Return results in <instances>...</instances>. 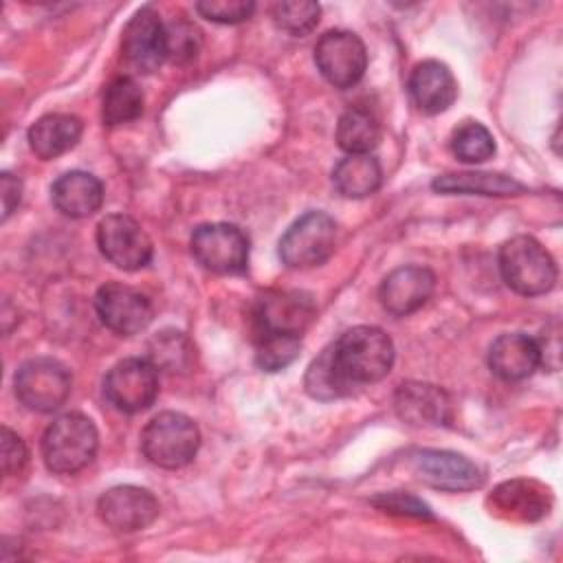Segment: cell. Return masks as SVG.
I'll use <instances>...</instances> for the list:
<instances>
[{
    "instance_id": "obj_30",
    "label": "cell",
    "mask_w": 563,
    "mask_h": 563,
    "mask_svg": "<svg viewBox=\"0 0 563 563\" xmlns=\"http://www.w3.org/2000/svg\"><path fill=\"white\" fill-rule=\"evenodd\" d=\"M495 504L499 510H508L512 517L521 519H539L545 512V501L541 490H532L526 482H506L501 484L495 495Z\"/></svg>"
},
{
    "instance_id": "obj_2",
    "label": "cell",
    "mask_w": 563,
    "mask_h": 563,
    "mask_svg": "<svg viewBox=\"0 0 563 563\" xmlns=\"http://www.w3.org/2000/svg\"><path fill=\"white\" fill-rule=\"evenodd\" d=\"M97 446V427L88 416L79 411L55 418L42 435L44 464L48 471L59 475H73L86 468L95 460Z\"/></svg>"
},
{
    "instance_id": "obj_35",
    "label": "cell",
    "mask_w": 563,
    "mask_h": 563,
    "mask_svg": "<svg viewBox=\"0 0 563 563\" xmlns=\"http://www.w3.org/2000/svg\"><path fill=\"white\" fill-rule=\"evenodd\" d=\"M26 446L18 433H13L9 427H2V473L15 475L26 464Z\"/></svg>"
},
{
    "instance_id": "obj_8",
    "label": "cell",
    "mask_w": 563,
    "mask_h": 563,
    "mask_svg": "<svg viewBox=\"0 0 563 563\" xmlns=\"http://www.w3.org/2000/svg\"><path fill=\"white\" fill-rule=\"evenodd\" d=\"M97 246L101 255L121 271H139L147 266L154 253L150 235L125 213H110L99 222Z\"/></svg>"
},
{
    "instance_id": "obj_20",
    "label": "cell",
    "mask_w": 563,
    "mask_h": 563,
    "mask_svg": "<svg viewBox=\"0 0 563 563\" xmlns=\"http://www.w3.org/2000/svg\"><path fill=\"white\" fill-rule=\"evenodd\" d=\"M51 200L66 218H88L103 202V185L88 172H66L53 183Z\"/></svg>"
},
{
    "instance_id": "obj_27",
    "label": "cell",
    "mask_w": 563,
    "mask_h": 563,
    "mask_svg": "<svg viewBox=\"0 0 563 563\" xmlns=\"http://www.w3.org/2000/svg\"><path fill=\"white\" fill-rule=\"evenodd\" d=\"M194 356V347L183 332L163 330L147 343V361L163 372L187 369Z\"/></svg>"
},
{
    "instance_id": "obj_4",
    "label": "cell",
    "mask_w": 563,
    "mask_h": 563,
    "mask_svg": "<svg viewBox=\"0 0 563 563\" xmlns=\"http://www.w3.org/2000/svg\"><path fill=\"white\" fill-rule=\"evenodd\" d=\"M200 446L198 424L178 411H163L154 416L143 433V455L161 468H180L189 464Z\"/></svg>"
},
{
    "instance_id": "obj_12",
    "label": "cell",
    "mask_w": 563,
    "mask_h": 563,
    "mask_svg": "<svg viewBox=\"0 0 563 563\" xmlns=\"http://www.w3.org/2000/svg\"><path fill=\"white\" fill-rule=\"evenodd\" d=\"M95 310L101 323L121 336L145 330L154 317L150 299L141 290L119 282H108L97 290Z\"/></svg>"
},
{
    "instance_id": "obj_28",
    "label": "cell",
    "mask_w": 563,
    "mask_h": 563,
    "mask_svg": "<svg viewBox=\"0 0 563 563\" xmlns=\"http://www.w3.org/2000/svg\"><path fill=\"white\" fill-rule=\"evenodd\" d=\"M451 152L462 163H484L495 154V139L486 125L477 121L460 123L451 134Z\"/></svg>"
},
{
    "instance_id": "obj_6",
    "label": "cell",
    "mask_w": 563,
    "mask_h": 563,
    "mask_svg": "<svg viewBox=\"0 0 563 563\" xmlns=\"http://www.w3.org/2000/svg\"><path fill=\"white\" fill-rule=\"evenodd\" d=\"M189 249L194 260L218 275H235L249 266V238L229 222H209L194 229Z\"/></svg>"
},
{
    "instance_id": "obj_5",
    "label": "cell",
    "mask_w": 563,
    "mask_h": 563,
    "mask_svg": "<svg viewBox=\"0 0 563 563\" xmlns=\"http://www.w3.org/2000/svg\"><path fill=\"white\" fill-rule=\"evenodd\" d=\"M336 244V222L323 211H308L279 240V257L288 268L323 264Z\"/></svg>"
},
{
    "instance_id": "obj_24",
    "label": "cell",
    "mask_w": 563,
    "mask_h": 563,
    "mask_svg": "<svg viewBox=\"0 0 563 563\" xmlns=\"http://www.w3.org/2000/svg\"><path fill=\"white\" fill-rule=\"evenodd\" d=\"M380 141V123L369 108L350 106L336 123V143L347 154H369Z\"/></svg>"
},
{
    "instance_id": "obj_10",
    "label": "cell",
    "mask_w": 563,
    "mask_h": 563,
    "mask_svg": "<svg viewBox=\"0 0 563 563\" xmlns=\"http://www.w3.org/2000/svg\"><path fill=\"white\" fill-rule=\"evenodd\" d=\"M314 64L336 88H352L367 68L363 40L352 31H328L314 44Z\"/></svg>"
},
{
    "instance_id": "obj_31",
    "label": "cell",
    "mask_w": 563,
    "mask_h": 563,
    "mask_svg": "<svg viewBox=\"0 0 563 563\" xmlns=\"http://www.w3.org/2000/svg\"><path fill=\"white\" fill-rule=\"evenodd\" d=\"M321 7L310 0H292L279 2L273 7L275 24L290 35H306L319 24Z\"/></svg>"
},
{
    "instance_id": "obj_11",
    "label": "cell",
    "mask_w": 563,
    "mask_h": 563,
    "mask_svg": "<svg viewBox=\"0 0 563 563\" xmlns=\"http://www.w3.org/2000/svg\"><path fill=\"white\" fill-rule=\"evenodd\" d=\"M317 317L312 297L303 290H266L255 299L253 319L260 332L301 336Z\"/></svg>"
},
{
    "instance_id": "obj_17",
    "label": "cell",
    "mask_w": 563,
    "mask_h": 563,
    "mask_svg": "<svg viewBox=\"0 0 563 563\" xmlns=\"http://www.w3.org/2000/svg\"><path fill=\"white\" fill-rule=\"evenodd\" d=\"M394 407L398 418L411 427L446 424L451 420L446 391L429 383H402L394 394Z\"/></svg>"
},
{
    "instance_id": "obj_36",
    "label": "cell",
    "mask_w": 563,
    "mask_h": 563,
    "mask_svg": "<svg viewBox=\"0 0 563 563\" xmlns=\"http://www.w3.org/2000/svg\"><path fill=\"white\" fill-rule=\"evenodd\" d=\"M0 191H2V220H7L22 198V183L9 172L0 174Z\"/></svg>"
},
{
    "instance_id": "obj_13",
    "label": "cell",
    "mask_w": 563,
    "mask_h": 563,
    "mask_svg": "<svg viewBox=\"0 0 563 563\" xmlns=\"http://www.w3.org/2000/svg\"><path fill=\"white\" fill-rule=\"evenodd\" d=\"M121 48L125 62L139 73H154L167 59L165 22L152 7L139 9L123 29Z\"/></svg>"
},
{
    "instance_id": "obj_29",
    "label": "cell",
    "mask_w": 563,
    "mask_h": 563,
    "mask_svg": "<svg viewBox=\"0 0 563 563\" xmlns=\"http://www.w3.org/2000/svg\"><path fill=\"white\" fill-rule=\"evenodd\" d=\"M301 350V336L282 332H260L255 347V363L264 372H279L288 367Z\"/></svg>"
},
{
    "instance_id": "obj_1",
    "label": "cell",
    "mask_w": 563,
    "mask_h": 563,
    "mask_svg": "<svg viewBox=\"0 0 563 563\" xmlns=\"http://www.w3.org/2000/svg\"><path fill=\"white\" fill-rule=\"evenodd\" d=\"M330 345L334 363L352 389L383 380L394 365V343L376 325L350 328Z\"/></svg>"
},
{
    "instance_id": "obj_9",
    "label": "cell",
    "mask_w": 563,
    "mask_h": 563,
    "mask_svg": "<svg viewBox=\"0 0 563 563\" xmlns=\"http://www.w3.org/2000/svg\"><path fill=\"white\" fill-rule=\"evenodd\" d=\"M103 394L119 411H143L158 396V369L147 358H123L106 374Z\"/></svg>"
},
{
    "instance_id": "obj_3",
    "label": "cell",
    "mask_w": 563,
    "mask_h": 563,
    "mask_svg": "<svg viewBox=\"0 0 563 563\" xmlns=\"http://www.w3.org/2000/svg\"><path fill=\"white\" fill-rule=\"evenodd\" d=\"M499 273L508 288L519 295L537 297L552 290L556 264L541 242L530 235H515L499 246Z\"/></svg>"
},
{
    "instance_id": "obj_18",
    "label": "cell",
    "mask_w": 563,
    "mask_h": 563,
    "mask_svg": "<svg viewBox=\"0 0 563 563\" xmlns=\"http://www.w3.org/2000/svg\"><path fill=\"white\" fill-rule=\"evenodd\" d=\"M409 95L424 114H440L453 106L457 81L444 62L424 59L409 75Z\"/></svg>"
},
{
    "instance_id": "obj_34",
    "label": "cell",
    "mask_w": 563,
    "mask_h": 563,
    "mask_svg": "<svg viewBox=\"0 0 563 563\" xmlns=\"http://www.w3.org/2000/svg\"><path fill=\"white\" fill-rule=\"evenodd\" d=\"M374 504L383 508L385 512H398V515H411V517H431V510L424 501L409 493H385L374 497Z\"/></svg>"
},
{
    "instance_id": "obj_14",
    "label": "cell",
    "mask_w": 563,
    "mask_h": 563,
    "mask_svg": "<svg viewBox=\"0 0 563 563\" xmlns=\"http://www.w3.org/2000/svg\"><path fill=\"white\" fill-rule=\"evenodd\" d=\"M158 499L141 486L123 484L106 490L97 501L99 519L114 532H136L158 517Z\"/></svg>"
},
{
    "instance_id": "obj_19",
    "label": "cell",
    "mask_w": 563,
    "mask_h": 563,
    "mask_svg": "<svg viewBox=\"0 0 563 563\" xmlns=\"http://www.w3.org/2000/svg\"><path fill=\"white\" fill-rule=\"evenodd\" d=\"M488 365L504 380H523L541 365L537 341L523 332L499 334L490 343Z\"/></svg>"
},
{
    "instance_id": "obj_25",
    "label": "cell",
    "mask_w": 563,
    "mask_h": 563,
    "mask_svg": "<svg viewBox=\"0 0 563 563\" xmlns=\"http://www.w3.org/2000/svg\"><path fill=\"white\" fill-rule=\"evenodd\" d=\"M143 90L132 77H114L103 92L101 119L106 125H123L143 114Z\"/></svg>"
},
{
    "instance_id": "obj_7",
    "label": "cell",
    "mask_w": 563,
    "mask_h": 563,
    "mask_svg": "<svg viewBox=\"0 0 563 563\" xmlns=\"http://www.w3.org/2000/svg\"><path fill=\"white\" fill-rule=\"evenodd\" d=\"M13 385L18 400L26 409L48 413L66 402L73 387V378L66 365H62L59 361L37 356L20 365Z\"/></svg>"
},
{
    "instance_id": "obj_21",
    "label": "cell",
    "mask_w": 563,
    "mask_h": 563,
    "mask_svg": "<svg viewBox=\"0 0 563 563\" xmlns=\"http://www.w3.org/2000/svg\"><path fill=\"white\" fill-rule=\"evenodd\" d=\"M84 125L75 114H44L29 128V147L42 161L57 158L73 150L81 139Z\"/></svg>"
},
{
    "instance_id": "obj_16",
    "label": "cell",
    "mask_w": 563,
    "mask_h": 563,
    "mask_svg": "<svg viewBox=\"0 0 563 563\" xmlns=\"http://www.w3.org/2000/svg\"><path fill=\"white\" fill-rule=\"evenodd\" d=\"M435 275L424 266H400L391 271L380 288L378 299L394 317H407L420 310L433 295Z\"/></svg>"
},
{
    "instance_id": "obj_33",
    "label": "cell",
    "mask_w": 563,
    "mask_h": 563,
    "mask_svg": "<svg viewBox=\"0 0 563 563\" xmlns=\"http://www.w3.org/2000/svg\"><path fill=\"white\" fill-rule=\"evenodd\" d=\"M255 4L251 0H200L196 11L218 24H238L251 18Z\"/></svg>"
},
{
    "instance_id": "obj_32",
    "label": "cell",
    "mask_w": 563,
    "mask_h": 563,
    "mask_svg": "<svg viewBox=\"0 0 563 563\" xmlns=\"http://www.w3.org/2000/svg\"><path fill=\"white\" fill-rule=\"evenodd\" d=\"M167 35V59L174 64H187L198 55L200 33L187 20H172L165 24Z\"/></svg>"
},
{
    "instance_id": "obj_22",
    "label": "cell",
    "mask_w": 563,
    "mask_h": 563,
    "mask_svg": "<svg viewBox=\"0 0 563 563\" xmlns=\"http://www.w3.org/2000/svg\"><path fill=\"white\" fill-rule=\"evenodd\" d=\"M431 187L440 194H477V196H517L523 194L526 187L506 176L493 172H457V174H442L433 178Z\"/></svg>"
},
{
    "instance_id": "obj_15",
    "label": "cell",
    "mask_w": 563,
    "mask_h": 563,
    "mask_svg": "<svg viewBox=\"0 0 563 563\" xmlns=\"http://www.w3.org/2000/svg\"><path fill=\"white\" fill-rule=\"evenodd\" d=\"M411 462L427 484L442 490H473L484 482L482 468L455 451L422 449L411 455Z\"/></svg>"
},
{
    "instance_id": "obj_23",
    "label": "cell",
    "mask_w": 563,
    "mask_h": 563,
    "mask_svg": "<svg viewBox=\"0 0 563 563\" xmlns=\"http://www.w3.org/2000/svg\"><path fill=\"white\" fill-rule=\"evenodd\" d=\"M383 180L380 163L372 154H347L332 169V183L345 198L372 196Z\"/></svg>"
},
{
    "instance_id": "obj_26",
    "label": "cell",
    "mask_w": 563,
    "mask_h": 563,
    "mask_svg": "<svg viewBox=\"0 0 563 563\" xmlns=\"http://www.w3.org/2000/svg\"><path fill=\"white\" fill-rule=\"evenodd\" d=\"M306 391L317 398V400H334L352 394V387L347 380L341 376L334 356H332V345H328L306 369L303 378Z\"/></svg>"
}]
</instances>
